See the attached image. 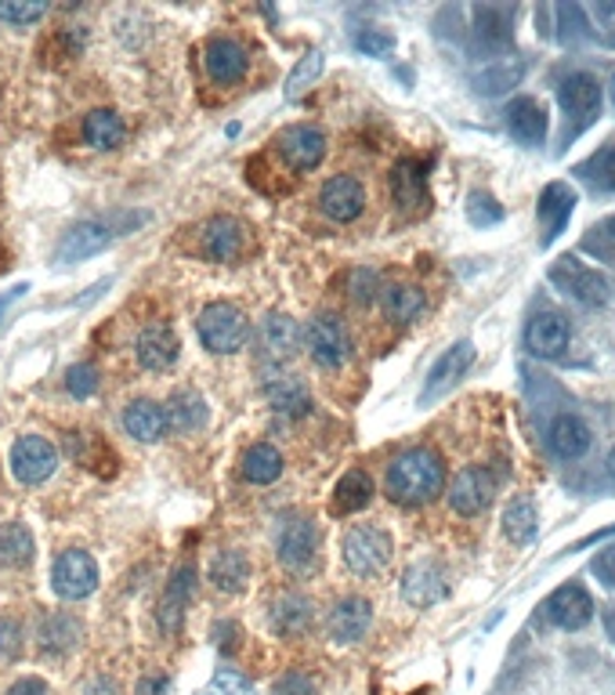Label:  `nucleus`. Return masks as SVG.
<instances>
[{
  "label": "nucleus",
  "mask_w": 615,
  "mask_h": 695,
  "mask_svg": "<svg viewBox=\"0 0 615 695\" xmlns=\"http://www.w3.org/2000/svg\"><path fill=\"white\" fill-rule=\"evenodd\" d=\"M446 489V461L431 445H413L388 467V496L402 507H424Z\"/></svg>",
  "instance_id": "f257e3e1"
},
{
  "label": "nucleus",
  "mask_w": 615,
  "mask_h": 695,
  "mask_svg": "<svg viewBox=\"0 0 615 695\" xmlns=\"http://www.w3.org/2000/svg\"><path fill=\"white\" fill-rule=\"evenodd\" d=\"M195 330H200L206 351H214V356H235V351L246 345V337H251V323H246L243 308L229 305V301H218V305H206L200 312Z\"/></svg>",
  "instance_id": "f03ea898"
},
{
  "label": "nucleus",
  "mask_w": 615,
  "mask_h": 695,
  "mask_svg": "<svg viewBox=\"0 0 615 695\" xmlns=\"http://www.w3.org/2000/svg\"><path fill=\"white\" fill-rule=\"evenodd\" d=\"M558 102L565 109V141L583 135L601 116V84L591 73H572L558 84Z\"/></svg>",
  "instance_id": "7ed1b4c3"
},
{
  "label": "nucleus",
  "mask_w": 615,
  "mask_h": 695,
  "mask_svg": "<svg viewBox=\"0 0 615 695\" xmlns=\"http://www.w3.org/2000/svg\"><path fill=\"white\" fill-rule=\"evenodd\" d=\"M547 275H551V283L558 286V291H565L572 301H580V305H586V308H601V305H608L612 301V283L597 268L583 265L580 257H569V254L558 257Z\"/></svg>",
  "instance_id": "20e7f679"
},
{
  "label": "nucleus",
  "mask_w": 615,
  "mask_h": 695,
  "mask_svg": "<svg viewBox=\"0 0 615 695\" xmlns=\"http://www.w3.org/2000/svg\"><path fill=\"white\" fill-rule=\"evenodd\" d=\"M51 590L62 601H84L98 590V561L87 550H62L51 569Z\"/></svg>",
  "instance_id": "39448f33"
},
{
  "label": "nucleus",
  "mask_w": 615,
  "mask_h": 695,
  "mask_svg": "<svg viewBox=\"0 0 615 695\" xmlns=\"http://www.w3.org/2000/svg\"><path fill=\"white\" fill-rule=\"evenodd\" d=\"M305 345H308V356L316 359L326 370H337V366H344L351 359V334L340 316H330V312H322L308 323L305 330Z\"/></svg>",
  "instance_id": "423d86ee"
},
{
  "label": "nucleus",
  "mask_w": 615,
  "mask_h": 695,
  "mask_svg": "<svg viewBox=\"0 0 615 695\" xmlns=\"http://www.w3.org/2000/svg\"><path fill=\"white\" fill-rule=\"evenodd\" d=\"M340 550H344V566L356 576H377L391 558V536L381 526H356L348 529Z\"/></svg>",
  "instance_id": "0eeeda50"
},
{
  "label": "nucleus",
  "mask_w": 615,
  "mask_h": 695,
  "mask_svg": "<svg viewBox=\"0 0 615 695\" xmlns=\"http://www.w3.org/2000/svg\"><path fill=\"white\" fill-rule=\"evenodd\" d=\"M59 467V450L55 442H47L44 435H22L11 445V475L22 485H41L55 475Z\"/></svg>",
  "instance_id": "6e6552de"
},
{
  "label": "nucleus",
  "mask_w": 615,
  "mask_h": 695,
  "mask_svg": "<svg viewBox=\"0 0 615 695\" xmlns=\"http://www.w3.org/2000/svg\"><path fill=\"white\" fill-rule=\"evenodd\" d=\"M120 235V229H113V221L95 218V221H81L70 232L62 235V243L55 246V261L59 265H76V261H87L102 254L106 246Z\"/></svg>",
  "instance_id": "1a4fd4ad"
},
{
  "label": "nucleus",
  "mask_w": 615,
  "mask_h": 695,
  "mask_svg": "<svg viewBox=\"0 0 615 695\" xmlns=\"http://www.w3.org/2000/svg\"><path fill=\"white\" fill-rule=\"evenodd\" d=\"M470 366H475V345H470V340H456V345L442 351L438 362L427 370L424 391H421V406L438 402L446 391H453L456 385H460V377L470 370Z\"/></svg>",
  "instance_id": "9d476101"
},
{
  "label": "nucleus",
  "mask_w": 615,
  "mask_h": 695,
  "mask_svg": "<svg viewBox=\"0 0 615 695\" xmlns=\"http://www.w3.org/2000/svg\"><path fill=\"white\" fill-rule=\"evenodd\" d=\"M575 203H580V196H575V189L565 186V181H551V186L540 192V203H536V218H540V246H551L558 235L569 229Z\"/></svg>",
  "instance_id": "9b49d317"
},
{
  "label": "nucleus",
  "mask_w": 615,
  "mask_h": 695,
  "mask_svg": "<svg viewBox=\"0 0 615 695\" xmlns=\"http://www.w3.org/2000/svg\"><path fill=\"white\" fill-rule=\"evenodd\" d=\"M496 496V475L489 467H464L460 475L453 478V489H449V507L456 515L464 518H475L481 515Z\"/></svg>",
  "instance_id": "f8f14e48"
},
{
  "label": "nucleus",
  "mask_w": 615,
  "mask_h": 695,
  "mask_svg": "<svg viewBox=\"0 0 615 695\" xmlns=\"http://www.w3.org/2000/svg\"><path fill=\"white\" fill-rule=\"evenodd\" d=\"M279 156L290 170L297 175H305V170H316L326 156V135L319 127H308V124H294V127H283L279 130Z\"/></svg>",
  "instance_id": "ddd939ff"
},
{
  "label": "nucleus",
  "mask_w": 615,
  "mask_h": 695,
  "mask_svg": "<svg viewBox=\"0 0 615 695\" xmlns=\"http://www.w3.org/2000/svg\"><path fill=\"white\" fill-rule=\"evenodd\" d=\"M543 612L561 631H583L594 620V598L580 583H565L543 601Z\"/></svg>",
  "instance_id": "4468645a"
},
{
  "label": "nucleus",
  "mask_w": 615,
  "mask_h": 695,
  "mask_svg": "<svg viewBox=\"0 0 615 695\" xmlns=\"http://www.w3.org/2000/svg\"><path fill=\"white\" fill-rule=\"evenodd\" d=\"M449 594V576L438 561H416L402 576V598L413 609H431Z\"/></svg>",
  "instance_id": "2eb2a0df"
},
{
  "label": "nucleus",
  "mask_w": 615,
  "mask_h": 695,
  "mask_svg": "<svg viewBox=\"0 0 615 695\" xmlns=\"http://www.w3.org/2000/svg\"><path fill=\"white\" fill-rule=\"evenodd\" d=\"M572 340V323L561 312H540L526 330V348L540 359H558Z\"/></svg>",
  "instance_id": "dca6fc26"
},
{
  "label": "nucleus",
  "mask_w": 615,
  "mask_h": 695,
  "mask_svg": "<svg viewBox=\"0 0 615 695\" xmlns=\"http://www.w3.org/2000/svg\"><path fill=\"white\" fill-rule=\"evenodd\" d=\"M510 138L526 149H540L547 141V109L536 98H515L503 113Z\"/></svg>",
  "instance_id": "f3484780"
},
{
  "label": "nucleus",
  "mask_w": 615,
  "mask_h": 695,
  "mask_svg": "<svg viewBox=\"0 0 615 695\" xmlns=\"http://www.w3.org/2000/svg\"><path fill=\"white\" fill-rule=\"evenodd\" d=\"M319 207H322V214L333 218V221H356L362 214V207H365L362 181L351 178V175L330 178L319 192Z\"/></svg>",
  "instance_id": "a211bd4d"
},
{
  "label": "nucleus",
  "mask_w": 615,
  "mask_h": 695,
  "mask_svg": "<svg viewBox=\"0 0 615 695\" xmlns=\"http://www.w3.org/2000/svg\"><path fill=\"white\" fill-rule=\"evenodd\" d=\"M319 550V529L311 526V518H290L286 526L279 529V540H276V555L283 566L290 569H305L311 558H316Z\"/></svg>",
  "instance_id": "6ab92c4d"
},
{
  "label": "nucleus",
  "mask_w": 615,
  "mask_h": 695,
  "mask_svg": "<svg viewBox=\"0 0 615 695\" xmlns=\"http://www.w3.org/2000/svg\"><path fill=\"white\" fill-rule=\"evenodd\" d=\"M206 73H211L214 84H240L246 76V65H251V55H246V48L240 41H229V36H214L211 44H206Z\"/></svg>",
  "instance_id": "aec40b11"
},
{
  "label": "nucleus",
  "mask_w": 615,
  "mask_h": 695,
  "mask_svg": "<svg viewBox=\"0 0 615 695\" xmlns=\"http://www.w3.org/2000/svg\"><path fill=\"white\" fill-rule=\"evenodd\" d=\"M200 246L211 261H235L246 251V225L235 218H211L200 232Z\"/></svg>",
  "instance_id": "412c9836"
},
{
  "label": "nucleus",
  "mask_w": 615,
  "mask_h": 695,
  "mask_svg": "<svg viewBox=\"0 0 615 695\" xmlns=\"http://www.w3.org/2000/svg\"><path fill=\"white\" fill-rule=\"evenodd\" d=\"M373 623V606L365 598H344L337 601L333 612H330V641L333 645H351V641L365 638V631H370Z\"/></svg>",
  "instance_id": "4be33fe9"
},
{
  "label": "nucleus",
  "mask_w": 615,
  "mask_h": 695,
  "mask_svg": "<svg viewBox=\"0 0 615 695\" xmlns=\"http://www.w3.org/2000/svg\"><path fill=\"white\" fill-rule=\"evenodd\" d=\"M135 351H138V362L146 366V370L163 373V370H170V366L178 362L181 345H178V334L170 330V326L156 323V326H149V330H141Z\"/></svg>",
  "instance_id": "5701e85b"
},
{
  "label": "nucleus",
  "mask_w": 615,
  "mask_h": 695,
  "mask_svg": "<svg viewBox=\"0 0 615 695\" xmlns=\"http://www.w3.org/2000/svg\"><path fill=\"white\" fill-rule=\"evenodd\" d=\"M391 196L402 211H421L427 207V175L421 160H399L391 167Z\"/></svg>",
  "instance_id": "b1692460"
},
{
  "label": "nucleus",
  "mask_w": 615,
  "mask_h": 695,
  "mask_svg": "<svg viewBox=\"0 0 615 695\" xmlns=\"http://www.w3.org/2000/svg\"><path fill=\"white\" fill-rule=\"evenodd\" d=\"M547 442H551V450L561 456V461H580V456L591 450V428H586V421H580L575 413H561L554 417L551 431H547Z\"/></svg>",
  "instance_id": "393cba45"
},
{
  "label": "nucleus",
  "mask_w": 615,
  "mask_h": 695,
  "mask_svg": "<svg viewBox=\"0 0 615 695\" xmlns=\"http://www.w3.org/2000/svg\"><path fill=\"white\" fill-rule=\"evenodd\" d=\"M124 431L130 439H138V442H160L167 435V413H163V406L160 402H152V399H135L124 410Z\"/></svg>",
  "instance_id": "a878e982"
},
{
  "label": "nucleus",
  "mask_w": 615,
  "mask_h": 695,
  "mask_svg": "<svg viewBox=\"0 0 615 695\" xmlns=\"http://www.w3.org/2000/svg\"><path fill=\"white\" fill-rule=\"evenodd\" d=\"M265 399L276 413L283 417H305L311 410V396L305 388V380L294 377V373H283V377H272L265 385Z\"/></svg>",
  "instance_id": "bb28decb"
},
{
  "label": "nucleus",
  "mask_w": 615,
  "mask_h": 695,
  "mask_svg": "<svg viewBox=\"0 0 615 695\" xmlns=\"http://www.w3.org/2000/svg\"><path fill=\"white\" fill-rule=\"evenodd\" d=\"M163 413H167V428L170 431H181V435H189V431H200L206 424V402H203L200 391H192V388L174 391V396L167 399Z\"/></svg>",
  "instance_id": "cd10ccee"
},
{
  "label": "nucleus",
  "mask_w": 615,
  "mask_h": 695,
  "mask_svg": "<svg viewBox=\"0 0 615 695\" xmlns=\"http://www.w3.org/2000/svg\"><path fill=\"white\" fill-rule=\"evenodd\" d=\"M192 594H195V569L192 566H178L174 576H170V583H167V594H163V612H160L163 631H178L181 612H185Z\"/></svg>",
  "instance_id": "c85d7f7f"
},
{
  "label": "nucleus",
  "mask_w": 615,
  "mask_h": 695,
  "mask_svg": "<svg viewBox=\"0 0 615 695\" xmlns=\"http://www.w3.org/2000/svg\"><path fill=\"white\" fill-rule=\"evenodd\" d=\"M381 305L388 312V319L413 323V319L424 316L427 297H424L421 286H413V283H388L384 291H381Z\"/></svg>",
  "instance_id": "c756f323"
},
{
  "label": "nucleus",
  "mask_w": 615,
  "mask_h": 695,
  "mask_svg": "<svg viewBox=\"0 0 615 695\" xmlns=\"http://www.w3.org/2000/svg\"><path fill=\"white\" fill-rule=\"evenodd\" d=\"M300 337H305L300 334V326L290 316H283V312H272V316L261 323V345H265L268 356H276V359L297 356Z\"/></svg>",
  "instance_id": "7c9ffc66"
},
{
  "label": "nucleus",
  "mask_w": 615,
  "mask_h": 695,
  "mask_svg": "<svg viewBox=\"0 0 615 695\" xmlns=\"http://www.w3.org/2000/svg\"><path fill=\"white\" fill-rule=\"evenodd\" d=\"M373 501V478L362 467H351L333 489V510L337 515H356V510L370 507Z\"/></svg>",
  "instance_id": "2f4dec72"
},
{
  "label": "nucleus",
  "mask_w": 615,
  "mask_h": 695,
  "mask_svg": "<svg viewBox=\"0 0 615 695\" xmlns=\"http://www.w3.org/2000/svg\"><path fill=\"white\" fill-rule=\"evenodd\" d=\"M211 580L218 590L225 594H240V590L251 583V558L243 550H221L211 561Z\"/></svg>",
  "instance_id": "473e14b6"
},
{
  "label": "nucleus",
  "mask_w": 615,
  "mask_h": 695,
  "mask_svg": "<svg viewBox=\"0 0 615 695\" xmlns=\"http://www.w3.org/2000/svg\"><path fill=\"white\" fill-rule=\"evenodd\" d=\"M283 475V456L276 445L268 442H257L251 450L243 453V478L254 482V485H272Z\"/></svg>",
  "instance_id": "72a5a7b5"
},
{
  "label": "nucleus",
  "mask_w": 615,
  "mask_h": 695,
  "mask_svg": "<svg viewBox=\"0 0 615 695\" xmlns=\"http://www.w3.org/2000/svg\"><path fill=\"white\" fill-rule=\"evenodd\" d=\"M311 601L305 594H286L276 601V612H272V626H276L279 634L286 638H297V634H305L308 626H311Z\"/></svg>",
  "instance_id": "f704fd0d"
},
{
  "label": "nucleus",
  "mask_w": 615,
  "mask_h": 695,
  "mask_svg": "<svg viewBox=\"0 0 615 695\" xmlns=\"http://www.w3.org/2000/svg\"><path fill=\"white\" fill-rule=\"evenodd\" d=\"M503 533L510 536V544H518V547L536 540V533H540V515H536V504L529 496L510 501V507L503 510Z\"/></svg>",
  "instance_id": "c9c22d12"
},
{
  "label": "nucleus",
  "mask_w": 615,
  "mask_h": 695,
  "mask_svg": "<svg viewBox=\"0 0 615 695\" xmlns=\"http://www.w3.org/2000/svg\"><path fill=\"white\" fill-rule=\"evenodd\" d=\"M33 561V533L22 522H4L0 526V566L19 569Z\"/></svg>",
  "instance_id": "e433bc0d"
},
{
  "label": "nucleus",
  "mask_w": 615,
  "mask_h": 695,
  "mask_svg": "<svg viewBox=\"0 0 615 695\" xmlns=\"http://www.w3.org/2000/svg\"><path fill=\"white\" fill-rule=\"evenodd\" d=\"M84 141L91 149H116L124 141V120L113 109H95L84 120Z\"/></svg>",
  "instance_id": "4c0bfd02"
},
{
  "label": "nucleus",
  "mask_w": 615,
  "mask_h": 695,
  "mask_svg": "<svg viewBox=\"0 0 615 695\" xmlns=\"http://www.w3.org/2000/svg\"><path fill=\"white\" fill-rule=\"evenodd\" d=\"M475 33H478V41L492 48V51H500L510 44V11L507 8H475Z\"/></svg>",
  "instance_id": "58836bf2"
},
{
  "label": "nucleus",
  "mask_w": 615,
  "mask_h": 695,
  "mask_svg": "<svg viewBox=\"0 0 615 695\" xmlns=\"http://www.w3.org/2000/svg\"><path fill=\"white\" fill-rule=\"evenodd\" d=\"M575 175L583 181H591V186L601 192H615V141L605 149H597L594 156H586V160L575 167Z\"/></svg>",
  "instance_id": "ea45409f"
},
{
  "label": "nucleus",
  "mask_w": 615,
  "mask_h": 695,
  "mask_svg": "<svg viewBox=\"0 0 615 695\" xmlns=\"http://www.w3.org/2000/svg\"><path fill=\"white\" fill-rule=\"evenodd\" d=\"M521 73L526 70H521L518 62H492L475 76V84H478L481 95H503L507 87H515L521 81Z\"/></svg>",
  "instance_id": "a19ab883"
},
{
  "label": "nucleus",
  "mask_w": 615,
  "mask_h": 695,
  "mask_svg": "<svg viewBox=\"0 0 615 695\" xmlns=\"http://www.w3.org/2000/svg\"><path fill=\"white\" fill-rule=\"evenodd\" d=\"M81 631L84 626L76 623L73 615H51L41 631V641H44V649H70L81 641Z\"/></svg>",
  "instance_id": "79ce46f5"
},
{
  "label": "nucleus",
  "mask_w": 615,
  "mask_h": 695,
  "mask_svg": "<svg viewBox=\"0 0 615 695\" xmlns=\"http://www.w3.org/2000/svg\"><path fill=\"white\" fill-rule=\"evenodd\" d=\"M583 251L594 254L597 261H615V214L605 218V221H597L594 229H586Z\"/></svg>",
  "instance_id": "37998d69"
},
{
  "label": "nucleus",
  "mask_w": 615,
  "mask_h": 695,
  "mask_svg": "<svg viewBox=\"0 0 615 695\" xmlns=\"http://www.w3.org/2000/svg\"><path fill=\"white\" fill-rule=\"evenodd\" d=\"M467 221H470L475 229L500 225V221H503V207L496 203L489 192H470V196H467Z\"/></svg>",
  "instance_id": "c03bdc74"
},
{
  "label": "nucleus",
  "mask_w": 615,
  "mask_h": 695,
  "mask_svg": "<svg viewBox=\"0 0 615 695\" xmlns=\"http://www.w3.org/2000/svg\"><path fill=\"white\" fill-rule=\"evenodd\" d=\"M381 275H377L373 268H356L348 275V294L356 305H373L377 297H381Z\"/></svg>",
  "instance_id": "a18cd8bd"
},
{
  "label": "nucleus",
  "mask_w": 615,
  "mask_h": 695,
  "mask_svg": "<svg viewBox=\"0 0 615 695\" xmlns=\"http://www.w3.org/2000/svg\"><path fill=\"white\" fill-rule=\"evenodd\" d=\"M47 15V4H25V0H0V22L30 25Z\"/></svg>",
  "instance_id": "49530a36"
},
{
  "label": "nucleus",
  "mask_w": 615,
  "mask_h": 695,
  "mask_svg": "<svg viewBox=\"0 0 615 695\" xmlns=\"http://www.w3.org/2000/svg\"><path fill=\"white\" fill-rule=\"evenodd\" d=\"M319 73H322V55H319V51H311L308 59L297 62V70L290 73V81H286V98H297L300 91H305L311 81H316Z\"/></svg>",
  "instance_id": "de8ad7c7"
},
{
  "label": "nucleus",
  "mask_w": 615,
  "mask_h": 695,
  "mask_svg": "<svg viewBox=\"0 0 615 695\" xmlns=\"http://www.w3.org/2000/svg\"><path fill=\"white\" fill-rule=\"evenodd\" d=\"M65 388H70L73 399H91L98 391V370L95 366H70V373H65Z\"/></svg>",
  "instance_id": "09e8293b"
},
{
  "label": "nucleus",
  "mask_w": 615,
  "mask_h": 695,
  "mask_svg": "<svg viewBox=\"0 0 615 695\" xmlns=\"http://www.w3.org/2000/svg\"><path fill=\"white\" fill-rule=\"evenodd\" d=\"M356 48L370 59H388L391 51H395V36H391L388 30H362L356 36Z\"/></svg>",
  "instance_id": "8fccbe9b"
},
{
  "label": "nucleus",
  "mask_w": 615,
  "mask_h": 695,
  "mask_svg": "<svg viewBox=\"0 0 615 695\" xmlns=\"http://www.w3.org/2000/svg\"><path fill=\"white\" fill-rule=\"evenodd\" d=\"M214 688L221 695H257L251 677H243L240 671H232V666H221V671L214 674Z\"/></svg>",
  "instance_id": "3c124183"
},
{
  "label": "nucleus",
  "mask_w": 615,
  "mask_h": 695,
  "mask_svg": "<svg viewBox=\"0 0 615 695\" xmlns=\"http://www.w3.org/2000/svg\"><path fill=\"white\" fill-rule=\"evenodd\" d=\"M272 695H316V685H311L308 674L290 671V674H283L276 685H272Z\"/></svg>",
  "instance_id": "603ef678"
},
{
  "label": "nucleus",
  "mask_w": 615,
  "mask_h": 695,
  "mask_svg": "<svg viewBox=\"0 0 615 695\" xmlns=\"http://www.w3.org/2000/svg\"><path fill=\"white\" fill-rule=\"evenodd\" d=\"M591 572H594L605 587H615V544L605 547V550H597V558L591 561Z\"/></svg>",
  "instance_id": "864d4df0"
},
{
  "label": "nucleus",
  "mask_w": 615,
  "mask_h": 695,
  "mask_svg": "<svg viewBox=\"0 0 615 695\" xmlns=\"http://www.w3.org/2000/svg\"><path fill=\"white\" fill-rule=\"evenodd\" d=\"M19 641H22V631L15 620H8V615H0V660H8V655L19 652Z\"/></svg>",
  "instance_id": "5fc2aeb1"
},
{
  "label": "nucleus",
  "mask_w": 615,
  "mask_h": 695,
  "mask_svg": "<svg viewBox=\"0 0 615 695\" xmlns=\"http://www.w3.org/2000/svg\"><path fill=\"white\" fill-rule=\"evenodd\" d=\"M8 695H47V681L44 677H19Z\"/></svg>",
  "instance_id": "6e6d98bb"
},
{
  "label": "nucleus",
  "mask_w": 615,
  "mask_h": 695,
  "mask_svg": "<svg viewBox=\"0 0 615 695\" xmlns=\"http://www.w3.org/2000/svg\"><path fill=\"white\" fill-rule=\"evenodd\" d=\"M138 695H170V681L167 677H141Z\"/></svg>",
  "instance_id": "4d7b16f0"
},
{
  "label": "nucleus",
  "mask_w": 615,
  "mask_h": 695,
  "mask_svg": "<svg viewBox=\"0 0 615 695\" xmlns=\"http://www.w3.org/2000/svg\"><path fill=\"white\" fill-rule=\"evenodd\" d=\"M25 291H30V283H19V286H11V291L0 294V323H4V312H8L11 305H15V301H19Z\"/></svg>",
  "instance_id": "13d9d810"
},
{
  "label": "nucleus",
  "mask_w": 615,
  "mask_h": 695,
  "mask_svg": "<svg viewBox=\"0 0 615 695\" xmlns=\"http://www.w3.org/2000/svg\"><path fill=\"white\" fill-rule=\"evenodd\" d=\"M608 475L615 478V450H612V456H608Z\"/></svg>",
  "instance_id": "bf43d9fd"
},
{
  "label": "nucleus",
  "mask_w": 615,
  "mask_h": 695,
  "mask_svg": "<svg viewBox=\"0 0 615 695\" xmlns=\"http://www.w3.org/2000/svg\"><path fill=\"white\" fill-rule=\"evenodd\" d=\"M608 91H612V102H615V73H612V84H608Z\"/></svg>",
  "instance_id": "052dcab7"
}]
</instances>
